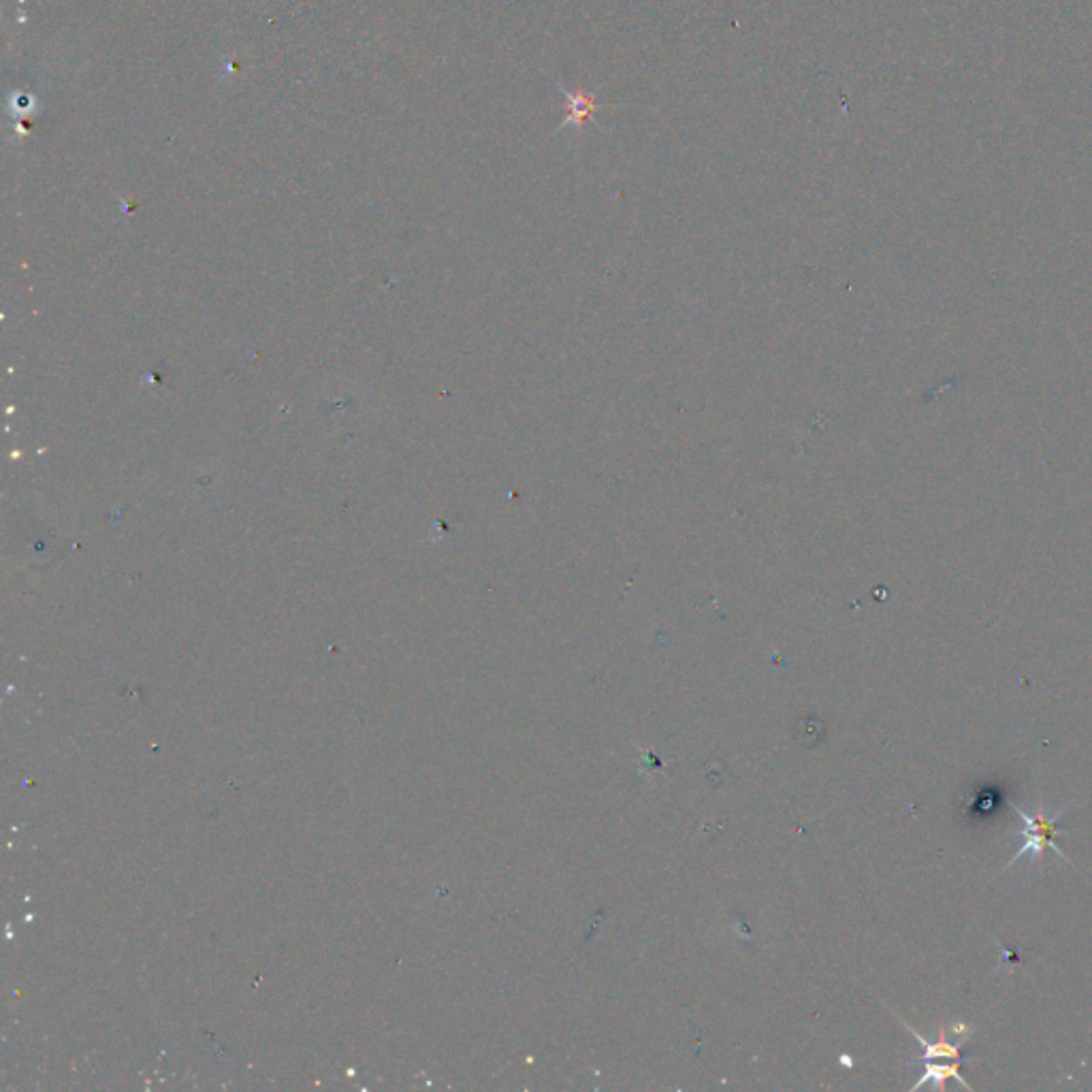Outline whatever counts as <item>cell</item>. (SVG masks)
Here are the masks:
<instances>
[{
    "label": "cell",
    "mask_w": 1092,
    "mask_h": 1092,
    "mask_svg": "<svg viewBox=\"0 0 1092 1092\" xmlns=\"http://www.w3.org/2000/svg\"><path fill=\"white\" fill-rule=\"evenodd\" d=\"M566 94V101H567V116L564 120L566 124H572L576 128H583L587 122L593 118V112L598 109V103H595L593 94H583V92H567Z\"/></svg>",
    "instance_id": "cell-4"
},
{
    "label": "cell",
    "mask_w": 1092,
    "mask_h": 1092,
    "mask_svg": "<svg viewBox=\"0 0 1092 1092\" xmlns=\"http://www.w3.org/2000/svg\"><path fill=\"white\" fill-rule=\"evenodd\" d=\"M1000 803H1003V790L994 788V785H984L967 803V815H969V819L986 817V815L994 813Z\"/></svg>",
    "instance_id": "cell-5"
},
{
    "label": "cell",
    "mask_w": 1092,
    "mask_h": 1092,
    "mask_svg": "<svg viewBox=\"0 0 1092 1092\" xmlns=\"http://www.w3.org/2000/svg\"><path fill=\"white\" fill-rule=\"evenodd\" d=\"M1009 804H1012L1015 813H1018L1020 822H1022V830L1018 832L1020 841L1022 843H1020L1018 851L1014 853L1012 860L1007 862V869L1009 866H1014L1018 860H1022V858H1041L1046 847H1050L1056 856H1061L1062 860H1067V856L1061 851V847L1054 843V837H1056V834H1067V830L1058 828V822H1061L1062 815L1067 813V807L1058 811V813H1054L1052 817H1046V809L1043 807H1039L1037 813L1031 815V813H1024V811L1020 807H1015L1014 803H1009Z\"/></svg>",
    "instance_id": "cell-1"
},
{
    "label": "cell",
    "mask_w": 1092,
    "mask_h": 1092,
    "mask_svg": "<svg viewBox=\"0 0 1092 1092\" xmlns=\"http://www.w3.org/2000/svg\"><path fill=\"white\" fill-rule=\"evenodd\" d=\"M905 1028H909L911 1034H913V1037L918 1039L919 1046H922L924 1054H922V1058H919V1061H922V1062H931V1061H941V1062L962 1061L960 1050H962V1046H965V1041H960V1043L947 1041L946 1031H941V1034H939L937 1041H928V1039H924L918 1031H913V1028H911L909 1024H905Z\"/></svg>",
    "instance_id": "cell-3"
},
{
    "label": "cell",
    "mask_w": 1092,
    "mask_h": 1092,
    "mask_svg": "<svg viewBox=\"0 0 1092 1092\" xmlns=\"http://www.w3.org/2000/svg\"><path fill=\"white\" fill-rule=\"evenodd\" d=\"M965 1061H950V1062H941V1061H931V1062H922L924 1071L919 1075V1080L911 1086V1090H918L919 1086L928 1084L933 1082L934 1089L939 1090H946V1082L947 1080H958L967 1090H971V1086L967 1084L965 1077L960 1075V1065Z\"/></svg>",
    "instance_id": "cell-2"
}]
</instances>
